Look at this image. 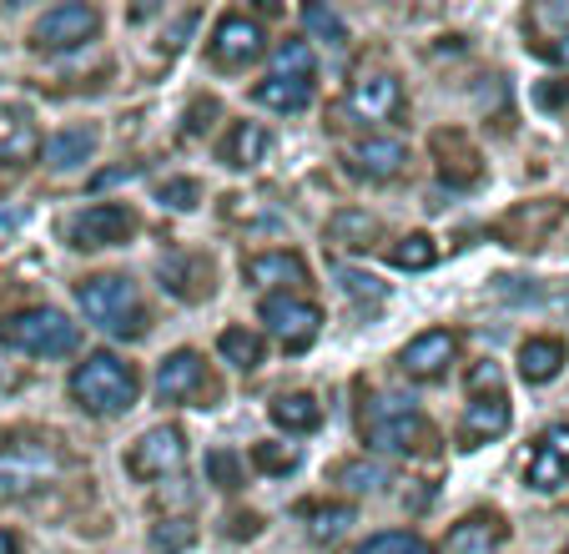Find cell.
Masks as SVG:
<instances>
[{
	"mask_svg": "<svg viewBox=\"0 0 569 554\" xmlns=\"http://www.w3.org/2000/svg\"><path fill=\"white\" fill-rule=\"evenodd\" d=\"M71 398L97 418H117L137 404V374H131V363H121L117 353H91L71 374Z\"/></svg>",
	"mask_w": 569,
	"mask_h": 554,
	"instance_id": "obj_1",
	"label": "cell"
},
{
	"mask_svg": "<svg viewBox=\"0 0 569 554\" xmlns=\"http://www.w3.org/2000/svg\"><path fill=\"white\" fill-rule=\"evenodd\" d=\"M76 303H81L87 323L117 333V338H141L147 333V308L137 298V283H127V277H87L76 288Z\"/></svg>",
	"mask_w": 569,
	"mask_h": 554,
	"instance_id": "obj_2",
	"label": "cell"
},
{
	"mask_svg": "<svg viewBox=\"0 0 569 554\" xmlns=\"http://www.w3.org/2000/svg\"><path fill=\"white\" fill-rule=\"evenodd\" d=\"M0 343L16 353H31V358H66L81 343V328L61 308H26L0 318Z\"/></svg>",
	"mask_w": 569,
	"mask_h": 554,
	"instance_id": "obj_3",
	"label": "cell"
},
{
	"mask_svg": "<svg viewBox=\"0 0 569 554\" xmlns=\"http://www.w3.org/2000/svg\"><path fill=\"white\" fill-rule=\"evenodd\" d=\"M363 434L378 454H413L429 444V424H423L419 404L403 394H378L363 408Z\"/></svg>",
	"mask_w": 569,
	"mask_h": 554,
	"instance_id": "obj_4",
	"label": "cell"
},
{
	"mask_svg": "<svg viewBox=\"0 0 569 554\" xmlns=\"http://www.w3.org/2000/svg\"><path fill=\"white\" fill-rule=\"evenodd\" d=\"M61 474V448L51 438H11V444L0 448V494H36Z\"/></svg>",
	"mask_w": 569,
	"mask_h": 554,
	"instance_id": "obj_5",
	"label": "cell"
},
{
	"mask_svg": "<svg viewBox=\"0 0 569 554\" xmlns=\"http://www.w3.org/2000/svg\"><path fill=\"white\" fill-rule=\"evenodd\" d=\"M97 31H101L97 6H87V0H66V6H51V11L36 21L31 46L36 51H71V46H87Z\"/></svg>",
	"mask_w": 569,
	"mask_h": 554,
	"instance_id": "obj_6",
	"label": "cell"
},
{
	"mask_svg": "<svg viewBox=\"0 0 569 554\" xmlns=\"http://www.w3.org/2000/svg\"><path fill=\"white\" fill-rule=\"evenodd\" d=\"M187 464V434L177 424H157L131 444L127 454V474L131 479H167Z\"/></svg>",
	"mask_w": 569,
	"mask_h": 554,
	"instance_id": "obj_7",
	"label": "cell"
},
{
	"mask_svg": "<svg viewBox=\"0 0 569 554\" xmlns=\"http://www.w3.org/2000/svg\"><path fill=\"white\" fill-rule=\"evenodd\" d=\"M262 323H268V333H278V338L288 343L292 353H302L312 338H318L322 313L312 308V303H302V298L272 293V298H262Z\"/></svg>",
	"mask_w": 569,
	"mask_h": 554,
	"instance_id": "obj_8",
	"label": "cell"
},
{
	"mask_svg": "<svg viewBox=\"0 0 569 554\" xmlns=\"http://www.w3.org/2000/svg\"><path fill=\"white\" fill-rule=\"evenodd\" d=\"M348 111L363 121H398L403 117V86L393 71H363L348 91Z\"/></svg>",
	"mask_w": 569,
	"mask_h": 554,
	"instance_id": "obj_9",
	"label": "cell"
},
{
	"mask_svg": "<svg viewBox=\"0 0 569 554\" xmlns=\"http://www.w3.org/2000/svg\"><path fill=\"white\" fill-rule=\"evenodd\" d=\"M258 56H262V26L248 21L242 11H227L212 31V61L227 66V71H237V66L258 61Z\"/></svg>",
	"mask_w": 569,
	"mask_h": 554,
	"instance_id": "obj_10",
	"label": "cell"
},
{
	"mask_svg": "<svg viewBox=\"0 0 569 554\" xmlns=\"http://www.w3.org/2000/svg\"><path fill=\"white\" fill-rule=\"evenodd\" d=\"M453 353H459V338H453L449 328H429V333H419L409 348L398 353V368H403L409 378H419V384H429V378L449 374Z\"/></svg>",
	"mask_w": 569,
	"mask_h": 554,
	"instance_id": "obj_11",
	"label": "cell"
},
{
	"mask_svg": "<svg viewBox=\"0 0 569 554\" xmlns=\"http://www.w3.org/2000/svg\"><path fill=\"white\" fill-rule=\"evenodd\" d=\"M131 227H137V217L121 202H97L71 222V243L76 247H117L131 237Z\"/></svg>",
	"mask_w": 569,
	"mask_h": 554,
	"instance_id": "obj_12",
	"label": "cell"
},
{
	"mask_svg": "<svg viewBox=\"0 0 569 554\" xmlns=\"http://www.w3.org/2000/svg\"><path fill=\"white\" fill-rule=\"evenodd\" d=\"M565 479H569V424H555L545 428L539 448L529 454V484L539 494H555Z\"/></svg>",
	"mask_w": 569,
	"mask_h": 554,
	"instance_id": "obj_13",
	"label": "cell"
},
{
	"mask_svg": "<svg viewBox=\"0 0 569 554\" xmlns=\"http://www.w3.org/2000/svg\"><path fill=\"white\" fill-rule=\"evenodd\" d=\"M565 217V207L559 202H529V207H515V212L499 222V237H505L509 247H539L549 237V227Z\"/></svg>",
	"mask_w": 569,
	"mask_h": 554,
	"instance_id": "obj_14",
	"label": "cell"
},
{
	"mask_svg": "<svg viewBox=\"0 0 569 554\" xmlns=\"http://www.w3.org/2000/svg\"><path fill=\"white\" fill-rule=\"evenodd\" d=\"M509 424H515V414H509L505 394H495V398H473L469 414H463L459 444H463V448H479V444H489V438L509 434Z\"/></svg>",
	"mask_w": 569,
	"mask_h": 554,
	"instance_id": "obj_15",
	"label": "cell"
},
{
	"mask_svg": "<svg viewBox=\"0 0 569 554\" xmlns=\"http://www.w3.org/2000/svg\"><path fill=\"white\" fill-rule=\"evenodd\" d=\"M197 388H202V358H197L192 348H177L172 358H161V368H157L161 404H182V398H192Z\"/></svg>",
	"mask_w": 569,
	"mask_h": 554,
	"instance_id": "obj_16",
	"label": "cell"
},
{
	"mask_svg": "<svg viewBox=\"0 0 569 554\" xmlns=\"http://www.w3.org/2000/svg\"><path fill=\"white\" fill-rule=\"evenodd\" d=\"M242 277L258 283V288H278V283L302 288L308 283V263L298 253H258V257H242Z\"/></svg>",
	"mask_w": 569,
	"mask_h": 554,
	"instance_id": "obj_17",
	"label": "cell"
},
{
	"mask_svg": "<svg viewBox=\"0 0 569 554\" xmlns=\"http://www.w3.org/2000/svg\"><path fill=\"white\" fill-rule=\"evenodd\" d=\"M505 520L499 514H469L449 530V554H495L505 544Z\"/></svg>",
	"mask_w": 569,
	"mask_h": 554,
	"instance_id": "obj_18",
	"label": "cell"
},
{
	"mask_svg": "<svg viewBox=\"0 0 569 554\" xmlns=\"http://www.w3.org/2000/svg\"><path fill=\"white\" fill-rule=\"evenodd\" d=\"M403 161H409V151H403V141H393V137H373L353 151V171L368 181H393L398 171H403Z\"/></svg>",
	"mask_w": 569,
	"mask_h": 554,
	"instance_id": "obj_19",
	"label": "cell"
},
{
	"mask_svg": "<svg viewBox=\"0 0 569 554\" xmlns=\"http://www.w3.org/2000/svg\"><path fill=\"white\" fill-rule=\"evenodd\" d=\"M433 157H439L443 177L459 181V187L479 181V151L469 147V137H463V131H439V137H433Z\"/></svg>",
	"mask_w": 569,
	"mask_h": 554,
	"instance_id": "obj_20",
	"label": "cell"
},
{
	"mask_svg": "<svg viewBox=\"0 0 569 554\" xmlns=\"http://www.w3.org/2000/svg\"><path fill=\"white\" fill-rule=\"evenodd\" d=\"M91 151H97V131H91V127H71V131L46 137L41 161H46V167H56V171H71V167H81V161H91Z\"/></svg>",
	"mask_w": 569,
	"mask_h": 554,
	"instance_id": "obj_21",
	"label": "cell"
},
{
	"mask_svg": "<svg viewBox=\"0 0 569 554\" xmlns=\"http://www.w3.org/2000/svg\"><path fill=\"white\" fill-rule=\"evenodd\" d=\"M559 368H565V343L559 338H529L519 348V378L525 384H549V378H559Z\"/></svg>",
	"mask_w": 569,
	"mask_h": 554,
	"instance_id": "obj_22",
	"label": "cell"
},
{
	"mask_svg": "<svg viewBox=\"0 0 569 554\" xmlns=\"http://www.w3.org/2000/svg\"><path fill=\"white\" fill-rule=\"evenodd\" d=\"M252 97H258L268 111H308L312 107V81L268 76V81H258V91H252Z\"/></svg>",
	"mask_w": 569,
	"mask_h": 554,
	"instance_id": "obj_23",
	"label": "cell"
},
{
	"mask_svg": "<svg viewBox=\"0 0 569 554\" xmlns=\"http://www.w3.org/2000/svg\"><path fill=\"white\" fill-rule=\"evenodd\" d=\"M268 131L258 127V121H242V127L227 137V147H222V161L227 167H237V171H248V167H258L262 157H268Z\"/></svg>",
	"mask_w": 569,
	"mask_h": 554,
	"instance_id": "obj_24",
	"label": "cell"
},
{
	"mask_svg": "<svg viewBox=\"0 0 569 554\" xmlns=\"http://www.w3.org/2000/svg\"><path fill=\"white\" fill-rule=\"evenodd\" d=\"M272 424L288 428V434H312V428L322 424V408H318V398H308V394H288L272 404Z\"/></svg>",
	"mask_w": 569,
	"mask_h": 554,
	"instance_id": "obj_25",
	"label": "cell"
},
{
	"mask_svg": "<svg viewBox=\"0 0 569 554\" xmlns=\"http://www.w3.org/2000/svg\"><path fill=\"white\" fill-rule=\"evenodd\" d=\"M378 233L373 212H363V207H343V212H333V222H328V237L343 247H368Z\"/></svg>",
	"mask_w": 569,
	"mask_h": 554,
	"instance_id": "obj_26",
	"label": "cell"
},
{
	"mask_svg": "<svg viewBox=\"0 0 569 554\" xmlns=\"http://www.w3.org/2000/svg\"><path fill=\"white\" fill-rule=\"evenodd\" d=\"M217 353H222L232 368L252 374V368L262 363V338H258V333H248V328H227L222 338H217Z\"/></svg>",
	"mask_w": 569,
	"mask_h": 554,
	"instance_id": "obj_27",
	"label": "cell"
},
{
	"mask_svg": "<svg viewBox=\"0 0 569 554\" xmlns=\"http://www.w3.org/2000/svg\"><path fill=\"white\" fill-rule=\"evenodd\" d=\"M388 257H393V267H403V273H423V267L439 263V247H433V237L409 233V237H398V247Z\"/></svg>",
	"mask_w": 569,
	"mask_h": 554,
	"instance_id": "obj_28",
	"label": "cell"
},
{
	"mask_svg": "<svg viewBox=\"0 0 569 554\" xmlns=\"http://www.w3.org/2000/svg\"><path fill=\"white\" fill-rule=\"evenodd\" d=\"M308 520H312V530H308L312 540H318V544H333V540H343L348 524H353L358 514H353V504H322V510H312Z\"/></svg>",
	"mask_w": 569,
	"mask_h": 554,
	"instance_id": "obj_29",
	"label": "cell"
},
{
	"mask_svg": "<svg viewBox=\"0 0 569 554\" xmlns=\"http://www.w3.org/2000/svg\"><path fill=\"white\" fill-rule=\"evenodd\" d=\"M338 484L353 489V494H373V489H383L388 484V469L383 464H373V458H348L343 469H338Z\"/></svg>",
	"mask_w": 569,
	"mask_h": 554,
	"instance_id": "obj_30",
	"label": "cell"
},
{
	"mask_svg": "<svg viewBox=\"0 0 569 554\" xmlns=\"http://www.w3.org/2000/svg\"><path fill=\"white\" fill-rule=\"evenodd\" d=\"M302 26H308L312 36H322V41L333 46V51H343L348 46V26L338 11H328V6H302Z\"/></svg>",
	"mask_w": 569,
	"mask_h": 554,
	"instance_id": "obj_31",
	"label": "cell"
},
{
	"mask_svg": "<svg viewBox=\"0 0 569 554\" xmlns=\"http://www.w3.org/2000/svg\"><path fill=\"white\" fill-rule=\"evenodd\" d=\"M272 76L312 81V51H308V41H282L278 51H272Z\"/></svg>",
	"mask_w": 569,
	"mask_h": 554,
	"instance_id": "obj_32",
	"label": "cell"
},
{
	"mask_svg": "<svg viewBox=\"0 0 569 554\" xmlns=\"http://www.w3.org/2000/svg\"><path fill=\"white\" fill-rule=\"evenodd\" d=\"M358 554H433V550L419 540V534H409V530H388V534H373V540H368Z\"/></svg>",
	"mask_w": 569,
	"mask_h": 554,
	"instance_id": "obj_33",
	"label": "cell"
},
{
	"mask_svg": "<svg viewBox=\"0 0 569 554\" xmlns=\"http://www.w3.org/2000/svg\"><path fill=\"white\" fill-rule=\"evenodd\" d=\"M192 540H197V530L187 520H167L151 530V550L157 554H182V550H192Z\"/></svg>",
	"mask_w": 569,
	"mask_h": 554,
	"instance_id": "obj_34",
	"label": "cell"
},
{
	"mask_svg": "<svg viewBox=\"0 0 569 554\" xmlns=\"http://www.w3.org/2000/svg\"><path fill=\"white\" fill-rule=\"evenodd\" d=\"M298 448L292 444H258L252 448V464H258V469H268V474H288V469H298Z\"/></svg>",
	"mask_w": 569,
	"mask_h": 554,
	"instance_id": "obj_35",
	"label": "cell"
},
{
	"mask_svg": "<svg viewBox=\"0 0 569 554\" xmlns=\"http://www.w3.org/2000/svg\"><path fill=\"white\" fill-rule=\"evenodd\" d=\"M207 479H212L217 489H237V484H242V464H237L232 448H217V454H207Z\"/></svg>",
	"mask_w": 569,
	"mask_h": 554,
	"instance_id": "obj_36",
	"label": "cell"
},
{
	"mask_svg": "<svg viewBox=\"0 0 569 554\" xmlns=\"http://www.w3.org/2000/svg\"><path fill=\"white\" fill-rule=\"evenodd\" d=\"M161 202L172 207V212H192L202 202V187L192 177H172V181H161Z\"/></svg>",
	"mask_w": 569,
	"mask_h": 554,
	"instance_id": "obj_37",
	"label": "cell"
},
{
	"mask_svg": "<svg viewBox=\"0 0 569 554\" xmlns=\"http://www.w3.org/2000/svg\"><path fill=\"white\" fill-rule=\"evenodd\" d=\"M338 283H343L348 298H383V283L368 273H353V267H338Z\"/></svg>",
	"mask_w": 569,
	"mask_h": 554,
	"instance_id": "obj_38",
	"label": "cell"
},
{
	"mask_svg": "<svg viewBox=\"0 0 569 554\" xmlns=\"http://www.w3.org/2000/svg\"><path fill=\"white\" fill-rule=\"evenodd\" d=\"M535 101L545 111H559L569 101V81H545V86H535Z\"/></svg>",
	"mask_w": 569,
	"mask_h": 554,
	"instance_id": "obj_39",
	"label": "cell"
},
{
	"mask_svg": "<svg viewBox=\"0 0 569 554\" xmlns=\"http://www.w3.org/2000/svg\"><path fill=\"white\" fill-rule=\"evenodd\" d=\"M469 388H473V394H483V388H499V368H495V363H479V368L469 374Z\"/></svg>",
	"mask_w": 569,
	"mask_h": 554,
	"instance_id": "obj_40",
	"label": "cell"
},
{
	"mask_svg": "<svg viewBox=\"0 0 569 554\" xmlns=\"http://www.w3.org/2000/svg\"><path fill=\"white\" fill-rule=\"evenodd\" d=\"M539 56H545V61L569 66V36H555V41H545V46H539Z\"/></svg>",
	"mask_w": 569,
	"mask_h": 554,
	"instance_id": "obj_41",
	"label": "cell"
},
{
	"mask_svg": "<svg viewBox=\"0 0 569 554\" xmlns=\"http://www.w3.org/2000/svg\"><path fill=\"white\" fill-rule=\"evenodd\" d=\"M131 177H141V167H117V171H101V177H97V187H111V181H131Z\"/></svg>",
	"mask_w": 569,
	"mask_h": 554,
	"instance_id": "obj_42",
	"label": "cell"
},
{
	"mask_svg": "<svg viewBox=\"0 0 569 554\" xmlns=\"http://www.w3.org/2000/svg\"><path fill=\"white\" fill-rule=\"evenodd\" d=\"M0 554H21V544H16L6 530H0Z\"/></svg>",
	"mask_w": 569,
	"mask_h": 554,
	"instance_id": "obj_43",
	"label": "cell"
}]
</instances>
